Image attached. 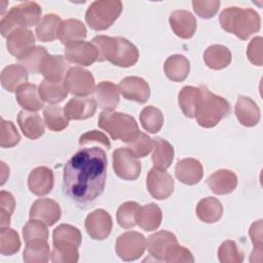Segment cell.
Returning a JSON list of instances; mask_svg holds the SVG:
<instances>
[{
    "label": "cell",
    "instance_id": "25",
    "mask_svg": "<svg viewBox=\"0 0 263 263\" xmlns=\"http://www.w3.org/2000/svg\"><path fill=\"white\" fill-rule=\"evenodd\" d=\"M17 123L24 136L31 140H36L44 134V122L39 114L27 110H22L17 115Z\"/></svg>",
    "mask_w": 263,
    "mask_h": 263
},
{
    "label": "cell",
    "instance_id": "51",
    "mask_svg": "<svg viewBox=\"0 0 263 263\" xmlns=\"http://www.w3.org/2000/svg\"><path fill=\"white\" fill-rule=\"evenodd\" d=\"M249 234L251 240L254 246V250L251 254V262L261 261L262 259V246H263V238H262V220H258L254 222L249 230Z\"/></svg>",
    "mask_w": 263,
    "mask_h": 263
},
{
    "label": "cell",
    "instance_id": "19",
    "mask_svg": "<svg viewBox=\"0 0 263 263\" xmlns=\"http://www.w3.org/2000/svg\"><path fill=\"white\" fill-rule=\"evenodd\" d=\"M53 173L46 166H37L31 171L28 178L30 191L37 195L43 196L48 194L53 187Z\"/></svg>",
    "mask_w": 263,
    "mask_h": 263
},
{
    "label": "cell",
    "instance_id": "24",
    "mask_svg": "<svg viewBox=\"0 0 263 263\" xmlns=\"http://www.w3.org/2000/svg\"><path fill=\"white\" fill-rule=\"evenodd\" d=\"M206 184L215 194H229L237 186V177L232 171L223 168L212 174L206 179Z\"/></svg>",
    "mask_w": 263,
    "mask_h": 263
},
{
    "label": "cell",
    "instance_id": "40",
    "mask_svg": "<svg viewBox=\"0 0 263 263\" xmlns=\"http://www.w3.org/2000/svg\"><path fill=\"white\" fill-rule=\"evenodd\" d=\"M198 97H199V87L187 85L180 90L178 95L179 106L186 117L188 118L194 117Z\"/></svg>",
    "mask_w": 263,
    "mask_h": 263
},
{
    "label": "cell",
    "instance_id": "8",
    "mask_svg": "<svg viewBox=\"0 0 263 263\" xmlns=\"http://www.w3.org/2000/svg\"><path fill=\"white\" fill-rule=\"evenodd\" d=\"M146 238L137 231L124 232L118 236L115 250L123 261H134L139 259L145 252Z\"/></svg>",
    "mask_w": 263,
    "mask_h": 263
},
{
    "label": "cell",
    "instance_id": "16",
    "mask_svg": "<svg viewBox=\"0 0 263 263\" xmlns=\"http://www.w3.org/2000/svg\"><path fill=\"white\" fill-rule=\"evenodd\" d=\"M62 211L57 201L49 198L35 200L30 209V219L42 221L47 226H52L61 218Z\"/></svg>",
    "mask_w": 263,
    "mask_h": 263
},
{
    "label": "cell",
    "instance_id": "6",
    "mask_svg": "<svg viewBox=\"0 0 263 263\" xmlns=\"http://www.w3.org/2000/svg\"><path fill=\"white\" fill-rule=\"evenodd\" d=\"M41 7L37 2L26 1L13 6L0 23V33L7 37L12 31L20 28L37 26L41 20Z\"/></svg>",
    "mask_w": 263,
    "mask_h": 263
},
{
    "label": "cell",
    "instance_id": "12",
    "mask_svg": "<svg viewBox=\"0 0 263 263\" xmlns=\"http://www.w3.org/2000/svg\"><path fill=\"white\" fill-rule=\"evenodd\" d=\"M84 226L90 238L95 240H104L111 233L112 218L108 212L99 209L87 215Z\"/></svg>",
    "mask_w": 263,
    "mask_h": 263
},
{
    "label": "cell",
    "instance_id": "14",
    "mask_svg": "<svg viewBox=\"0 0 263 263\" xmlns=\"http://www.w3.org/2000/svg\"><path fill=\"white\" fill-rule=\"evenodd\" d=\"M118 89L124 99L140 104L147 102L150 97V86L148 82L137 76H128L120 80Z\"/></svg>",
    "mask_w": 263,
    "mask_h": 263
},
{
    "label": "cell",
    "instance_id": "43",
    "mask_svg": "<svg viewBox=\"0 0 263 263\" xmlns=\"http://www.w3.org/2000/svg\"><path fill=\"white\" fill-rule=\"evenodd\" d=\"M47 225L37 219H30L23 228V236L26 243L33 241H47Z\"/></svg>",
    "mask_w": 263,
    "mask_h": 263
},
{
    "label": "cell",
    "instance_id": "32",
    "mask_svg": "<svg viewBox=\"0 0 263 263\" xmlns=\"http://www.w3.org/2000/svg\"><path fill=\"white\" fill-rule=\"evenodd\" d=\"M86 37V28L82 22L76 18H69L62 23L59 31V39L65 45L83 41Z\"/></svg>",
    "mask_w": 263,
    "mask_h": 263
},
{
    "label": "cell",
    "instance_id": "36",
    "mask_svg": "<svg viewBox=\"0 0 263 263\" xmlns=\"http://www.w3.org/2000/svg\"><path fill=\"white\" fill-rule=\"evenodd\" d=\"M162 220V212L155 203L145 204L140 208L137 216V224L145 231L156 230Z\"/></svg>",
    "mask_w": 263,
    "mask_h": 263
},
{
    "label": "cell",
    "instance_id": "13",
    "mask_svg": "<svg viewBox=\"0 0 263 263\" xmlns=\"http://www.w3.org/2000/svg\"><path fill=\"white\" fill-rule=\"evenodd\" d=\"M65 58L75 65L90 66L98 61V50L91 42L78 41L66 45Z\"/></svg>",
    "mask_w": 263,
    "mask_h": 263
},
{
    "label": "cell",
    "instance_id": "52",
    "mask_svg": "<svg viewBox=\"0 0 263 263\" xmlns=\"http://www.w3.org/2000/svg\"><path fill=\"white\" fill-rule=\"evenodd\" d=\"M164 262H168V263H175V262H179V263H192L194 262V258L193 255L191 254V252L186 249L183 246H180L179 243L173 246L170 251L166 254V257L164 259Z\"/></svg>",
    "mask_w": 263,
    "mask_h": 263
},
{
    "label": "cell",
    "instance_id": "15",
    "mask_svg": "<svg viewBox=\"0 0 263 263\" xmlns=\"http://www.w3.org/2000/svg\"><path fill=\"white\" fill-rule=\"evenodd\" d=\"M6 38V47L9 53L17 60L35 47L34 34L27 28L14 30Z\"/></svg>",
    "mask_w": 263,
    "mask_h": 263
},
{
    "label": "cell",
    "instance_id": "33",
    "mask_svg": "<svg viewBox=\"0 0 263 263\" xmlns=\"http://www.w3.org/2000/svg\"><path fill=\"white\" fill-rule=\"evenodd\" d=\"M203 61L209 68L213 70H221L231 63V52L224 45L214 44L204 50Z\"/></svg>",
    "mask_w": 263,
    "mask_h": 263
},
{
    "label": "cell",
    "instance_id": "38",
    "mask_svg": "<svg viewBox=\"0 0 263 263\" xmlns=\"http://www.w3.org/2000/svg\"><path fill=\"white\" fill-rule=\"evenodd\" d=\"M43 117L45 125L52 132H61L69 124V119L66 117L64 109L58 105H48L44 107Z\"/></svg>",
    "mask_w": 263,
    "mask_h": 263
},
{
    "label": "cell",
    "instance_id": "48",
    "mask_svg": "<svg viewBox=\"0 0 263 263\" xmlns=\"http://www.w3.org/2000/svg\"><path fill=\"white\" fill-rule=\"evenodd\" d=\"M154 147V141L146 134L140 132L138 137L133 141L127 143V149L134 154L137 158L147 156Z\"/></svg>",
    "mask_w": 263,
    "mask_h": 263
},
{
    "label": "cell",
    "instance_id": "34",
    "mask_svg": "<svg viewBox=\"0 0 263 263\" xmlns=\"http://www.w3.org/2000/svg\"><path fill=\"white\" fill-rule=\"evenodd\" d=\"M63 21L57 14H45L36 26L37 38L42 42H50L59 38V31Z\"/></svg>",
    "mask_w": 263,
    "mask_h": 263
},
{
    "label": "cell",
    "instance_id": "50",
    "mask_svg": "<svg viewBox=\"0 0 263 263\" xmlns=\"http://www.w3.org/2000/svg\"><path fill=\"white\" fill-rule=\"evenodd\" d=\"M15 208V199L10 192H0V226H9L11 215Z\"/></svg>",
    "mask_w": 263,
    "mask_h": 263
},
{
    "label": "cell",
    "instance_id": "18",
    "mask_svg": "<svg viewBox=\"0 0 263 263\" xmlns=\"http://www.w3.org/2000/svg\"><path fill=\"white\" fill-rule=\"evenodd\" d=\"M173 32L182 39L191 38L196 31L195 16L184 9L175 10L168 18Z\"/></svg>",
    "mask_w": 263,
    "mask_h": 263
},
{
    "label": "cell",
    "instance_id": "41",
    "mask_svg": "<svg viewBox=\"0 0 263 263\" xmlns=\"http://www.w3.org/2000/svg\"><path fill=\"white\" fill-rule=\"evenodd\" d=\"M140 121L145 130L151 134L159 132L163 124L162 112L154 106L143 108L140 113Z\"/></svg>",
    "mask_w": 263,
    "mask_h": 263
},
{
    "label": "cell",
    "instance_id": "44",
    "mask_svg": "<svg viewBox=\"0 0 263 263\" xmlns=\"http://www.w3.org/2000/svg\"><path fill=\"white\" fill-rule=\"evenodd\" d=\"M140 204L136 201H126L122 203L116 214L118 224L125 229H130L137 224V216L140 211Z\"/></svg>",
    "mask_w": 263,
    "mask_h": 263
},
{
    "label": "cell",
    "instance_id": "30",
    "mask_svg": "<svg viewBox=\"0 0 263 263\" xmlns=\"http://www.w3.org/2000/svg\"><path fill=\"white\" fill-rule=\"evenodd\" d=\"M195 212L200 221L212 224L221 219L223 215V205L217 198L209 196L198 201Z\"/></svg>",
    "mask_w": 263,
    "mask_h": 263
},
{
    "label": "cell",
    "instance_id": "7",
    "mask_svg": "<svg viewBox=\"0 0 263 263\" xmlns=\"http://www.w3.org/2000/svg\"><path fill=\"white\" fill-rule=\"evenodd\" d=\"M122 11L119 0L93 1L85 12V21L90 29L103 31L110 28Z\"/></svg>",
    "mask_w": 263,
    "mask_h": 263
},
{
    "label": "cell",
    "instance_id": "9",
    "mask_svg": "<svg viewBox=\"0 0 263 263\" xmlns=\"http://www.w3.org/2000/svg\"><path fill=\"white\" fill-rule=\"evenodd\" d=\"M112 165L115 174L123 180L133 181L141 174V162L127 148H118L112 154Z\"/></svg>",
    "mask_w": 263,
    "mask_h": 263
},
{
    "label": "cell",
    "instance_id": "4",
    "mask_svg": "<svg viewBox=\"0 0 263 263\" xmlns=\"http://www.w3.org/2000/svg\"><path fill=\"white\" fill-rule=\"evenodd\" d=\"M229 103L222 97L211 92L204 85L199 86L194 117L197 123L205 128L216 126L230 113Z\"/></svg>",
    "mask_w": 263,
    "mask_h": 263
},
{
    "label": "cell",
    "instance_id": "37",
    "mask_svg": "<svg viewBox=\"0 0 263 263\" xmlns=\"http://www.w3.org/2000/svg\"><path fill=\"white\" fill-rule=\"evenodd\" d=\"M38 90L41 100L49 104H57L64 101L69 92L65 82H55L45 79L40 83Z\"/></svg>",
    "mask_w": 263,
    "mask_h": 263
},
{
    "label": "cell",
    "instance_id": "1",
    "mask_svg": "<svg viewBox=\"0 0 263 263\" xmlns=\"http://www.w3.org/2000/svg\"><path fill=\"white\" fill-rule=\"evenodd\" d=\"M107 164V155L102 148H81L65 164L64 193L78 204L92 202L104 191Z\"/></svg>",
    "mask_w": 263,
    "mask_h": 263
},
{
    "label": "cell",
    "instance_id": "35",
    "mask_svg": "<svg viewBox=\"0 0 263 263\" xmlns=\"http://www.w3.org/2000/svg\"><path fill=\"white\" fill-rule=\"evenodd\" d=\"M153 154H152V162L154 167L158 170L165 171L173 162L175 150L170 142L161 138H155Z\"/></svg>",
    "mask_w": 263,
    "mask_h": 263
},
{
    "label": "cell",
    "instance_id": "3",
    "mask_svg": "<svg viewBox=\"0 0 263 263\" xmlns=\"http://www.w3.org/2000/svg\"><path fill=\"white\" fill-rule=\"evenodd\" d=\"M82 235L77 227L69 224L59 225L52 232L51 261L54 263H76Z\"/></svg>",
    "mask_w": 263,
    "mask_h": 263
},
{
    "label": "cell",
    "instance_id": "42",
    "mask_svg": "<svg viewBox=\"0 0 263 263\" xmlns=\"http://www.w3.org/2000/svg\"><path fill=\"white\" fill-rule=\"evenodd\" d=\"M98 50V61L112 62L117 49V37H109L105 35L96 36L91 42Z\"/></svg>",
    "mask_w": 263,
    "mask_h": 263
},
{
    "label": "cell",
    "instance_id": "39",
    "mask_svg": "<svg viewBox=\"0 0 263 263\" xmlns=\"http://www.w3.org/2000/svg\"><path fill=\"white\" fill-rule=\"evenodd\" d=\"M50 249L47 241H33L26 243L24 261L26 263H45L49 260Z\"/></svg>",
    "mask_w": 263,
    "mask_h": 263
},
{
    "label": "cell",
    "instance_id": "56",
    "mask_svg": "<svg viewBox=\"0 0 263 263\" xmlns=\"http://www.w3.org/2000/svg\"><path fill=\"white\" fill-rule=\"evenodd\" d=\"M1 185H3L6 181V178L9 176V168L5 165L3 161H1Z\"/></svg>",
    "mask_w": 263,
    "mask_h": 263
},
{
    "label": "cell",
    "instance_id": "46",
    "mask_svg": "<svg viewBox=\"0 0 263 263\" xmlns=\"http://www.w3.org/2000/svg\"><path fill=\"white\" fill-rule=\"evenodd\" d=\"M48 55L47 50L43 46H35L21 59H18V63L23 66L27 71L32 73H39L40 66L43 60Z\"/></svg>",
    "mask_w": 263,
    "mask_h": 263
},
{
    "label": "cell",
    "instance_id": "53",
    "mask_svg": "<svg viewBox=\"0 0 263 263\" xmlns=\"http://www.w3.org/2000/svg\"><path fill=\"white\" fill-rule=\"evenodd\" d=\"M193 10L201 18H211L219 10L220 1H192Z\"/></svg>",
    "mask_w": 263,
    "mask_h": 263
},
{
    "label": "cell",
    "instance_id": "54",
    "mask_svg": "<svg viewBox=\"0 0 263 263\" xmlns=\"http://www.w3.org/2000/svg\"><path fill=\"white\" fill-rule=\"evenodd\" d=\"M262 37L258 36L251 40L247 49V55L249 61L255 66H262L263 58H262Z\"/></svg>",
    "mask_w": 263,
    "mask_h": 263
},
{
    "label": "cell",
    "instance_id": "20",
    "mask_svg": "<svg viewBox=\"0 0 263 263\" xmlns=\"http://www.w3.org/2000/svg\"><path fill=\"white\" fill-rule=\"evenodd\" d=\"M97 102L92 98H73L65 106L64 112L68 119L84 120L96 113Z\"/></svg>",
    "mask_w": 263,
    "mask_h": 263
},
{
    "label": "cell",
    "instance_id": "23",
    "mask_svg": "<svg viewBox=\"0 0 263 263\" xmlns=\"http://www.w3.org/2000/svg\"><path fill=\"white\" fill-rule=\"evenodd\" d=\"M175 173L178 180L182 183L195 185L203 176V167L201 162L195 158H184L178 161Z\"/></svg>",
    "mask_w": 263,
    "mask_h": 263
},
{
    "label": "cell",
    "instance_id": "31",
    "mask_svg": "<svg viewBox=\"0 0 263 263\" xmlns=\"http://www.w3.org/2000/svg\"><path fill=\"white\" fill-rule=\"evenodd\" d=\"M27 81L28 71L21 65H8L1 72V84L7 91H16Z\"/></svg>",
    "mask_w": 263,
    "mask_h": 263
},
{
    "label": "cell",
    "instance_id": "28",
    "mask_svg": "<svg viewBox=\"0 0 263 263\" xmlns=\"http://www.w3.org/2000/svg\"><path fill=\"white\" fill-rule=\"evenodd\" d=\"M139 60V50L132 42L123 37H117V49L112 64L122 68L134 66Z\"/></svg>",
    "mask_w": 263,
    "mask_h": 263
},
{
    "label": "cell",
    "instance_id": "26",
    "mask_svg": "<svg viewBox=\"0 0 263 263\" xmlns=\"http://www.w3.org/2000/svg\"><path fill=\"white\" fill-rule=\"evenodd\" d=\"M68 70V64L62 55L48 54L42 62L39 73L43 75L45 80L60 82L66 77Z\"/></svg>",
    "mask_w": 263,
    "mask_h": 263
},
{
    "label": "cell",
    "instance_id": "21",
    "mask_svg": "<svg viewBox=\"0 0 263 263\" xmlns=\"http://www.w3.org/2000/svg\"><path fill=\"white\" fill-rule=\"evenodd\" d=\"M93 99L104 111H113L119 103V89L111 81H102L93 88Z\"/></svg>",
    "mask_w": 263,
    "mask_h": 263
},
{
    "label": "cell",
    "instance_id": "2",
    "mask_svg": "<svg viewBox=\"0 0 263 263\" xmlns=\"http://www.w3.org/2000/svg\"><path fill=\"white\" fill-rule=\"evenodd\" d=\"M219 23L223 30L231 33L241 40L260 30L261 20L257 11L252 8L236 6L226 7L219 16Z\"/></svg>",
    "mask_w": 263,
    "mask_h": 263
},
{
    "label": "cell",
    "instance_id": "22",
    "mask_svg": "<svg viewBox=\"0 0 263 263\" xmlns=\"http://www.w3.org/2000/svg\"><path fill=\"white\" fill-rule=\"evenodd\" d=\"M234 113L243 126H255L260 120V109L255 101L249 97L239 96L234 107Z\"/></svg>",
    "mask_w": 263,
    "mask_h": 263
},
{
    "label": "cell",
    "instance_id": "10",
    "mask_svg": "<svg viewBox=\"0 0 263 263\" xmlns=\"http://www.w3.org/2000/svg\"><path fill=\"white\" fill-rule=\"evenodd\" d=\"M64 82L68 91L75 96H87L91 93L95 88V78L91 72L81 67L70 68Z\"/></svg>",
    "mask_w": 263,
    "mask_h": 263
},
{
    "label": "cell",
    "instance_id": "29",
    "mask_svg": "<svg viewBox=\"0 0 263 263\" xmlns=\"http://www.w3.org/2000/svg\"><path fill=\"white\" fill-rule=\"evenodd\" d=\"M163 70L170 80L180 82L187 78L190 72V63L182 54H173L164 62Z\"/></svg>",
    "mask_w": 263,
    "mask_h": 263
},
{
    "label": "cell",
    "instance_id": "47",
    "mask_svg": "<svg viewBox=\"0 0 263 263\" xmlns=\"http://www.w3.org/2000/svg\"><path fill=\"white\" fill-rule=\"evenodd\" d=\"M218 258L222 263H241L245 256L234 240H225L218 250Z\"/></svg>",
    "mask_w": 263,
    "mask_h": 263
},
{
    "label": "cell",
    "instance_id": "49",
    "mask_svg": "<svg viewBox=\"0 0 263 263\" xmlns=\"http://www.w3.org/2000/svg\"><path fill=\"white\" fill-rule=\"evenodd\" d=\"M21 136L15 125L8 120L1 118V132H0V146L2 148H10L18 144Z\"/></svg>",
    "mask_w": 263,
    "mask_h": 263
},
{
    "label": "cell",
    "instance_id": "17",
    "mask_svg": "<svg viewBox=\"0 0 263 263\" xmlns=\"http://www.w3.org/2000/svg\"><path fill=\"white\" fill-rule=\"evenodd\" d=\"M178 243L176 235L166 230H160L151 234L147 241L146 247L150 256L158 261H164L170 249Z\"/></svg>",
    "mask_w": 263,
    "mask_h": 263
},
{
    "label": "cell",
    "instance_id": "11",
    "mask_svg": "<svg viewBox=\"0 0 263 263\" xmlns=\"http://www.w3.org/2000/svg\"><path fill=\"white\" fill-rule=\"evenodd\" d=\"M146 186L152 197L161 200L171 196L174 191L175 183L168 173L153 167L147 175Z\"/></svg>",
    "mask_w": 263,
    "mask_h": 263
},
{
    "label": "cell",
    "instance_id": "5",
    "mask_svg": "<svg viewBox=\"0 0 263 263\" xmlns=\"http://www.w3.org/2000/svg\"><path fill=\"white\" fill-rule=\"evenodd\" d=\"M98 125L107 132L113 140H120L125 143L133 142L140 134L135 118L121 112L103 111L99 116Z\"/></svg>",
    "mask_w": 263,
    "mask_h": 263
},
{
    "label": "cell",
    "instance_id": "27",
    "mask_svg": "<svg viewBox=\"0 0 263 263\" xmlns=\"http://www.w3.org/2000/svg\"><path fill=\"white\" fill-rule=\"evenodd\" d=\"M15 99L18 105L27 111L36 112L43 107V101L36 84L25 83L21 85L15 91Z\"/></svg>",
    "mask_w": 263,
    "mask_h": 263
},
{
    "label": "cell",
    "instance_id": "55",
    "mask_svg": "<svg viewBox=\"0 0 263 263\" xmlns=\"http://www.w3.org/2000/svg\"><path fill=\"white\" fill-rule=\"evenodd\" d=\"M89 143H99V144L103 145L104 147H106L107 149H110V147H111L108 137L104 133L99 132V130H89L80 136L79 145L81 147L85 146Z\"/></svg>",
    "mask_w": 263,
    "mask_h": 263
},
{
    "label": "cell",
    "instance_id": "45",
    "mask_svg": "<svg viewBox=\"0 0 263 263\" xmlns=\"http://www.w3.org/2000/svg\"><path fill=\"white\" fill-rule=\"evenodd\" d=\"M21 240L18 234L9 226L0 229V253L4 256H10L18 252Z\"/></svg>",
    "mask_w": 263,
    "mask_h": 263
}]
</instances>
